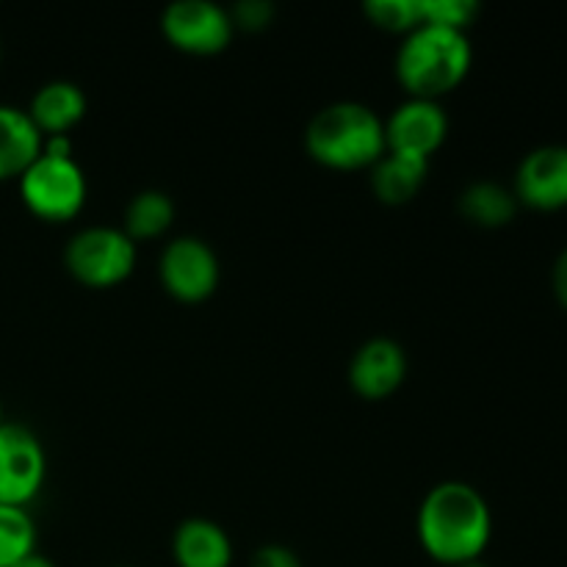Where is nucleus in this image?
Instances as JSON below:
<instances>
[{
    "label": "nucleus",
    "mask_w": 567,
    "mask_h": 567,
    "mask_svg": "<svg viewBox=\"0 0 567 567\" xmlns=\"http://www.w3.org/2000/svg\"><path fill=\"white\" fill-rule=\"evenodd\" d=\"M460 567H491V565L482 563V559H474V563H465V565H460Z\"/></svg>",
    "instance_id": "25"
},
{
    "label": "nucleus",
    "mask_w": 567,
    "mask_h": 567,
    "mask_svg": "<svg viewBox=\"0 0 567 567\" xmlns=\"http://www.w3.org/2000/svg\"><path fill=\"white\" fill-rule=\"evenodd\" d=\"M305 150L316 164L336 172L371 169L385 147V122L374 109L341 100L316 111L305 127Z\"/></svg>",
    "instance_id": "2"
},
{
    "label": "nucleus",
    "mask_w": 567,
    "mask_h": 567,
    "mask_svg": "<svg viewBox=\"0 0 567 567\" xmlns=\"http://www.w3.org/2000/svg\"><path fill=\"white\" fill-rule=\"evenodd\" d=\"M172 559L177 567H230V535L216 520L188 518L172 532Z\"/></svg>",
    "instance_id": "12"
},
{
    "label": "nucleus",
    "mask_w": 567,
    "mask_h": 567,
    "mask_svg": "<svg viewBox=\"0 0 567 567\" xmlns=\"http://www.w3.org/2000/svg\"><path fill=\"white\" fill-rule=\"evenodd\" d=\"M457 205L460 214H463L471 225L485 227V230L507 227L509 221L515 219V214H518V199H515V194L491 181H480L465 186Z\"/></svg>",
    "instance_id": "16"
},
{
    "label": "nucleus",
    "mask_w": 567,
    "mask_h": 567,
    "mask_svg": "<svg viewBox=\"0 0 567 567\" xmlns=\"http://www.w3.org/2000/svg\"><path fill=\"white\" fill-rule=\"evenodd\" d=\"M385 122L388 153L432 161L449 136V116L435 100L408 97Z\"/></svg>",
    "instance_id": "9"
},
{
    "label": "nucleus",
    "mask_w": 567,
    "mask_h": 567,
    "mask_svg": "<svg viewBox=\"0 0 567 567\" xmlns=\"http://www.w3.org/2000/svg\"><path fill=\"white\" fill-rule=\"evenodd\" d=\"M554 293L563 302V308H567V249H563V255L554 264Z\"/></svg>",
    "instance_id": "23"
},
{
    "label": "nucleus",
    "mask_w": 567,
    "mask_h": 567,
    "mask_svg": "<svg viewBox=\"0 0 567 567\" xmlns=\"http://www.w3.org/2000/svg\"><path fill=\"white\" fill-rule=\"evenodd\" d=\"M369 172L374 197L382 205L399 208V205H408L410 199L419 197V192L426 183V175H430V161L385 153Z\"/></svg>",
    "instance_id": "15"
},
{
    "label": "nucleus",
    "mask_w": 567,
    "mask_h": 567,
    "mask_svg": "<svg viewBox=\"0 0 567 567\" xmlns=\"http://www.w3.org/2000/svg\"><path fill=\"white\" fill-rule=\"evenodd\" d=\"M120 567H122V565H120Z\"/></svg>",
    "instance_id": "27"
},
{
    "label": "nucleus",
    "mask_w": 567,
    "mask_h": 567,
    "mask_svg": "<svg viewBox=\"0 0 567 567\" xmlns=\"http://www.w3.org/2000/svg\"><path fill=\"white\" fill-rule=\"evenodd\" d=\"M64 266L83 288H116L136 269V244L122 227H86L66 241Z\"/></svg>",
    "instance_id": "4"
},
{
    "label": "nucleus",
    "mask_w": 567,
    "mask_h": 567,
    "mask_svg": "<svg viewBox=\"0 0 567 567\" xmlns=\"http://www.w3.org/2000/svg\"><path fill=\"white\" fill-rule=\"evenodd\" d=\"M22 205L42 221H70L86 205V175L75 158L42 155L17 181Z\"/></svg>",
    "instance_id": "5"
},
{
    "label": "nucleus",
    "mask_w": 567,
    "mask_h": 567,
    "mask_svg": "<svg viewBox=\"0 0 567 567\" xmlns=\"http://www.w3.org/2000/svg\"><path fill=\"white\" fill-rule=\"evenodd\" d=\"M249 567H305V565L293 548L280 546V543H269V546H260L258 551L252 554Z\"/></svg>",
    "instance_id": "22"
},
{
    "label": "nucleus",
    "mask_w": 567,
    "mask_h": 567,
    "mask_svg": "<svg viewBox=\"0 0 567 567\" xmlns=\"http://www.w3.org/2000/svg\"><path fill=\"white\" fill-rule=\"evenodd\" d=\"M161 33L175 50L188 55H216L230 48V11L210 0H177L161 14Z\"/></svg>",
    "instance_id": "7"
},
{
    "label": "nucleus",
    "mask_w": 567,
    "mask_h": 567,
    "mask_svg": "<svg viewBox=\"0 0 567 567\" xmlns=\"http://www.w3.org/2000/svg\"><path fill=\"white\" fill-rule=\"evenodd\" d=\"M37 554V524L25 507L0 504V567H14Z\"/></svg>",
    "instance_id": "18"
},
{
    "label": "nucleus",
    "mask_w": 567,
    "mask_h": 567,
    "mask_svg": "<svg viewBox=\"0 0 567 567\" xmlns=\"http://www.w3.org/2000/svg\"><path fill=\"white\" fill-rule=\"evenodd\" d=\"M6 421H3V404H0V426H3Z\"/></svg>",
    "instance_id": "26"
},
{
    "label": "nucleus",
    "mask_w": 567,
    "mask_h": 567,
    "mask_svg": "<svg viewBox=\"0 0 567 567\" xmlns=\"http://www.w3.org/2000/svg\"><path fill=\"white\" fill-rule=\"evenodd\" d=\"M48 476L44 446L28 426L6 421L0 426V504L28 507Z\"/></svg>",
    "instance_id": "8"
},
{
    "label": "nucleus",
    "mask_w": 567,
    "mask_h": 567,
    "mask_svg": "<svg viewBox=\"0 0 567 567\" xmlns=\"http://www.w3.org/2000/svg\"><path fill=\"white\" fill-rule=\"evenodd\" d=\"M164 291L183 305H199L219 288V258L203 238L177 236L164 247L158 260Z\"/></svg>",
    "instance_id": "6"
},
{
    "label": "nucleus",
    "mask_w": 567,
    "mask_h": 567,
    "mask_svg": "<svg viewBox=\"0 0 567 567\" xmlns=\"http://www.w3.org/2000/svg\"><path fill=\"white\" fill-rule=\"evenodd\" d=\"M42 153V133L25 109L0 105V183L20 181L22 172Z\"/></svg>",
    "instance_id": "14"
},
{
    "label": "nucleus",
    "mask_w": 567,
    "mask_h": 567,
    "mask_svg": "<svg viewBox=\"0 0 567 567\" xmlns=\"http://www.w3.org/2000/svg\"><path fill=\"white\" fill-rule=\"evenodd\" d=\"M275 3L269 0H241L238 6L230 9V20L236 31H247V33H258L264 28L271 25L275 20Z\"/></svg>",
    "instance_id": "21"
},
{
    "label": "nucleus",
    "mask_w": 567,
    "mask_h": 567,
    "mask_svg": "<svg viewBox=\"0 0 567 567\" xmlns=\"http://www.w3.org/2000/svg\"><path fill=\"white\" fill-rule=\"evenodd\" d=\"M515 199L535 210H559L567 205V147L548 144L520 161L515 172Z\"/></svg>",
    "instance_id": "11"
},
{
    "label": "nucleus",
    "mask_w": 567,
    "mask_h": 567,
    "mask_svg": "<svg viewBox=\"0 0 567 567\" xmlns=\"http://www.w3.org/2000/svg\"><path fill=\"white\" fill-rule=\"evenodd\" d=\"M471 42L463 31L419 25L402 39L393 72L404 92L415 100H435L454 92L471 72Z\"/></svg>",
    "instance_id": "3"
},
{
    "label": "nucleus",
    "mask_w": 567,
    "mask_h": 567,
    "mask_svg": "<svg viewBox=\"0 0 567 567\" xmlns=\"http://www.w3.org/2000/svg\"><path fill=\"white\" fill-rule=\"evenodd\" d=\"M347 377L360 399L382 402L408 380V354L393 338H371L352 354Z\"/></svg>",
    "instance_id": "10"
},
{
    "label": "nucleus",
    "mask_w": 567,
    "mask_h": 567,
    "mask_svg": "<svg viewBox=\"0 0 567 567\" xmlns=\"http://www.w3.org/2000/svg\"><path fill=\"white\" fill-rule=\"evenodd\" d=\"M415 535L432 563L446 567L474 563L482 559L491 543V507L468 482H437L421 502L415 515Z\"/></svg>",
    "instance_id": "1"
},
{
    "label": "nucleus",
    "mask_w": 567,
    "mask_h": 567,
    "mask_svg": "<svg viewBox=\"0 0 567 567\" xmlns=\"http://www.w3.org/2000/svg\"><path fill=\"white\" fill-rule=\"evenodd\" d=\"M14 567H55L53 563H50L48 557H42V554H31V557H25L22 563H17Z\"/></svg>",
    "instance_id": "24"
},
{
    "label": "nucleus",
    "mask_w": 567,
    "mask_h": 567,
    "mask_svg": "<svg viewBox=\"0 0 567 567\" xmlns=\"http://www.w3.org/2000/svg\"><path fill=\"white\" fill-rule=\"evenodd\" d=\"M363 14L380 31L402 33V37L424 25V20H421V0H365Z\"/></svg>",
    "instance_id": "19"
},
{
    "label": "nucleus",
    "mask_w": 567,
    "mask_h": 567,
    "mask_svg": "<svg viewBox=\"0 0 567 567\" xmlns=\"http://www.w3.org/2000/svg\"><path fill=\"white\" fill-rule=\"evenodd\" d=\"M25 111L42 136H70L86 116V94L72 81H50L37 89Z\"/></svg>",
    "instance_id": "13"
},
{
    "label": "nucleus",
    "mask_w": 567,
    "mask_h": 567,
    "mask_svg": "<svg viewBox=\"0 0 567 567\" xmlns=\"http://www.w3.org/2000/svg\"><path fill=\"white\" fill-rule=\"evenodd\" d=\"M172 221H175V203H172L169 194L147 188L127 203L125 216H122V230L133 244L150 241V238L164 236Z\"/></svg>",
    "instance_id": "17"
},
{
    "label": "nucleus",
    "mask_w": 567,
    "mask_h": 567,
    "mask_svg": "<svg viewBox=\"0 0 567 567\" xmlns=\"http://www.w3.org/2000/svg\"><path fill=\"white\" fill-rule=\"evenodd\" d=\"M480 14L474 0H421V20L424 25L449 28V31H468Z\"/></svg>",
    "instance_id": "20"
}]
</instances>
